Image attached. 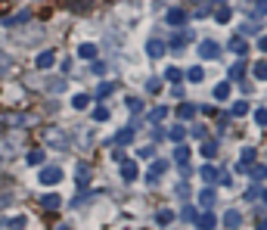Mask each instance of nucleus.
Masks as SVG:
<instances>
[{"label": "nucleus", "instance_id": "1", "mask_svg": "<svg viewBox=\"0 0 267 230\" xmlns=\"http://www.w3.org/2000/svg\"><path fill=\"white\" fill-rule=\"evenodd\" d=\"M59 180H62V168H59V165H47V168H41V183H44V187H56Z\"/></svg>", "mask_w": 267, "mask_h": 230}, {"label": "nucleus", "instance_id": "2", "mask_svg": "<svg viewBox=\"0 0 267 230\" xmlns=\"http://www.w3.org/2000/svg\"><path fill=\"white\" fill-rule=\"evenodd\" d=\"M165 53H168V44H165V41H159V38L146 41V56H153V59H161Z\"/></svg>", "mask_w": 267, "mask_h": 230}, {"label": "nucleus", "instance_id": "3", "mask_svg": "<svg viewBox=\"0 0 267 230\" xmlns=\"http://www.w3.org/2000/svg\"><path fill=\"white\" fill-rule=\"evenodd\" d=\"M199 56H202V59H217L220 47H217L214 41H202V44H199Z\"/></svg>", "mask_w": 267, "mask_h": 230}, {"label": "nucleus", "instance_id": "4", "mask_svg": "<svg viewBox=\"0 0 267 230\" xmlns=\"http://www.w3.org/2000/svg\"><path fill=\"white\" fill-rule=\"evenodd\" d=\"M227 47H230V53L246 56V53H249V41L242 38V34H236V38H230V44H227Z\"/></svg>", "mask_w": 267, "mask_h": 230}, {"label": "nucleus", "instance_id": "5", "mask_svg": "<svg viewBox=\"0 0 267 230\" xmlns=\"http://www.w3.org/2000/svg\"><path fill=\"white\" fill-rule=\"evenodd\" d=\"M165 168H168V162H165V159H156V162L149 165V174H146V180H149V183H156L161 174H165Z\"/></svg>", "mask_w": 267, "mask_h": 230}, {"label": "nucleus", "instance_id": "6", "mask_svg": "<svg viewBox=\"0 0 267 230\" xmlns=\"http://www.w3.org/2000/svg\"><path fill=\"white\" fill-rule=\"evenodd\" d=\"M121 177H124V180H137V177H140V168H137V162H131V159H127V162H121Z\"/></svg>", "mask_w": 267, "mask_h": 230}, {"label": "nucleus", "instance_id": "7", "mask_svg": "<svg viewBox=\"0 0 267 230\" xmlns=\"http://www.w3.org/2000/svg\"><path fill=\"white\" fill-rule=\"evenodd\" d=\"M193 221H196V227H199V230H214V227H217V218L208 215V212L199 215V218H193Z\"/></svg>", "mask_w": 267, "mask_h": 230}, {"label": "nucleus", "instance_id": "8", "mask_svg": "<svg viewBox=\"0 0 267 230\" xmlns=\"http://www.w3.org/2000/svg\"><path fill=\"white\" fill-rule=\"evenodd\" d=\"M47 143H50L53 149H68L65 134H59V131H50V134H47Z\"/></svg>", "mask_w": 267, "mask_h": 230}, {"label": "nucleus", "instance_id": "9", "mask_svg": "<svg viewBox=\"0 0 267 230\" xmlns=\"http://www.w3.org/2000/svg\"><path fill=\"white\" fill-rule=\"evenodd\" d=\"M97 53H100L97 44H81L78 47V59H97Z\"/></svg>", "mask_w": 267, "mask_h": 230}, {"label": "nucleus", "instance_id": "10", "mask_svg": "<svg viewBox=\"0 0 267 230\" xmlns=\"http://www.w3.org/2000/svg\"><path fill=\"white\" fill-rule=\"evenodd\" d=\"M56 62V53L53 50H44V53H38V59H34V65H38V68H50Z\"/></svg>", "mask_w": 267, "mask_h": 230}, {"label": "nucleus", "instance_id": "11", "mask_svg": "<svg viewBox=\"0 0 267 230\" xmlns=\"http://www.w3.org/2000/svg\"><path fill=\"white\" fill-rule=\"evenodd\" d=\"M25 215H16V218H9V221H6V218H3V227L6 230H25Z\"/></svg>", "mask_w": 267, "mask_h": 230}, {"label": "nucleus", "instance_id": "12", "mask_svg": "<svg viewBox=\"0 0 267 230\" xmlns=\"http://www.w3.org/2000/svg\"><path fill=\"white\" fill-rule=\"evenodd\" d=\"M168 137H171V140H177V143H183V140H187V128H183V124H171Z\"/></svg>", "mask_w": 267, "mask_h": 230}, {"label": "nucleus", "instance_id": "13", "mask_svg": "<svg viewBox=\"0 0 267 230\" xmlns=\"http://www.w3.org/2000/svg\"><path fill=\"white\" fill-rule=\"evenodd\" d=\"M41 202H44V209H50V212H56V209H59V205H62L59 193H47V196H44Z\"/></svg>", "mask_w": 267, "mask_h": 230}, {"label": "nucleus", "instance_id": "14", "mask_svg": "<svg viewBox=\"0 0 267 230\" xmlns=\"http://www.w3.org/2000/svg\"><path fill=\"white\" fill-rule=\"evenodd\" d=\"M239 224H242V215H239V212H227V215H224V227H227V230H236Z\"/></svg>", "mask_w": 267, "mask_h": 230}, {"label": "nucleus", "instance_id": "15", "mask_svg": "<svg viewBox=\"0 0 267 230\" xmlns=\"http://www.w3.org/2000/svg\"><path fill=\"white\" fill-rule=\"evenodd\" d=\"M199 205H202V209H212V205H214V190L212 187H205L199 193Z\"/></svg>", "mask_w": 267, "mask_h": 230}, {"label": "nucleus", "instance_id": "16", "mask_svg": "<svg viewBox=\"0 0 267 230\" xmlns=\"http://www.w3.org/2000/svg\"><path fill=\"white\" fill-rule=\"evenodd\" d=\"M174 162H177V165H187L190 162V146H177V149H174Z\"/></svg>", "mask_w": 267, "mask_h": 230}, {"label": "nucleus", "instance_id": "17", "mask_svg": "<svg viewBox=\"0 0 267 230\" xmlns=\"http://www.w3.org/2000/svg\"><path fill=\"white\" fill-rule=\"evenodd\" d=\"M171 221H174V212H171V209H159V215H156V224H159V227H168Z\"/></svg>", "mask_w": 267, "mask_h": 230}, {"label": "nucleus", "instance_id": "18", "mask_svg": "<svg viewBox=\"0 0 267 230\" xmlns=\"http://www.w3.org/2000/svg\"><path fill=\"white\" fill-rule=\"evenodd\" d=\"M165 81H171V84H180L183 81V72L177 65H168V72H165Z\"/></svg>", "mask_w": 267, "mask_h": 230}, {"label": "nucleus", "instance_id": "19", "mask_svg": "<svg viewBox=\"0 0 267 230\" xmlns=\"http://www.w3.org/2000/svg\"><path fill=\"white\" fill-rule=\"evenodd\" d=\"M264 196V183L258 180V183H252V187H249V193H246V199L249 202H255V199H261Z\"/></svg>", "mask_w": 267, "mask_h": 230}, {"label": "nucleus", "instance_id": "20", "mask_svg": "<svg viewBox=\"0 0 267 230\" xmlns=\"http://www.w3.org/2000/svg\"><path fill=\"white\" fill-rule=\"evenodd\" d=\"M199 174H202V180H205V183H212V180H217V174H220V171H217L214 165H202V171H199Z\"/></svg>", "mask_w": 267, "mask_h": 230}, {"label": "nucleus", "instance_id": "21", "mask_svg": "<svg viewBox=\"0 0 267 230\" xmlns=\"http://www.w3.org/2000/svg\"><path fill=\"white\" fill-rule=\"evenodd\" d=\"M72 106H75L78 112L87 109V106H90V94H75V97H72Z\"/></svg>", "mask_w": 267, "mask_h": 230}, {"label": "nucleus", "instance_id": "22", "mask_svg": "<svg viewBox=\"0 0 267 230\" xmlns=\"http://www.w3.org/2000/svg\"><path fill=\"white\" fill-rule=\"evenodd\" d=\"M165 19L171 22V25H183V22H187V13H183V9H171Z\"/></svg>", "mask_w": 267, "mask_h": 230}, {"label": "nucleus", "instance_id": "23", "mask_svg": "<svg viewBox=\"0 0 267 230\" xmlns=\"http://www.w3.org/2000/svg\"><path fill=\"white\" fill-rule=\"evenodd\" d=\"M28 19H31V13H16V16L3 19V25H6V28H13V25H19V22H28Z\"/></svg>", "mask_w": 267, "mask_h": 230}, {"label": "nucleus", "instance_id": "24", "mask_svg": "<svg viewBox=\"0 0 267 230\" xmlns=\"http://www.w3.org/2000/svg\"><path fill=\"white\" fill-rule=\"evenodd\" d=\"M202 78H205V72H202V65H193L190 72H187V81H193V84H199Z\"/></svg>", "mask_w": 267, "mask_h": 230}, {"label": "nucleus", "instance_id": "25", "mask_svg": "<svg viewBox=\"0 0 267 230\" xmlns=\"http://www.w3.org/2000/svg\"><path fill=\"white\" fill-rule=\"evenodd\" d=\"M177 115H180V118H193V115H196V106H193V103H180V106H177Z\"/></svg>", "mask_w": 267, "mask_h": 230}, {"label": "nucleus", "instance_id": "26", "mask_svg": "<svg viewBox=\"0 0 267 230\" xmlns=\"http://www.w3.org/2000/svg\"><path fill=\"white\" fill-rule=\"evenodd\" d=\"M131 140H134V128H124V131H118V137H115V143H118V146L131 143Z\"/></svg>", "mask_w": 267, "mask_h": 230}, {"label": "nucleus", "instance_id": "27", "mask_svg": "<svg viewBox=\"0 0 267 230\" xmlns=\"http://www.w3.org/2000/svg\"><path fill=\"white\" fill-rule=\"evenodd\" d=\"M242 78H246V65H233V68H230V84H233V81H242Z\"/></svg>", "mask_w": 267, "mask_h": 230}, {"label": "nucleus", "instance_id": "28", "mask_svg": "<svg viewBox=\"0 0 267 230\" xmlns=\"http://www.w3.org/2000/svg\"><path fill=\"white\" fill-rule=\"evenodd\" d=\"M252 75L258 78V81H264V78H267V62H264V59H258V62H255V68H252Z\"/></svg>", "mask_w": 267, "mask_h": 230}, {"label": "nucleus", "instance_id": "29", "mask_svg": "<svg viewBox=\"0 0 267 230\" xmlns=\"http://www.w3.org/2000/svg\"><path fill=\"white\" fill-rule=\"evenodd\" d=\"M227 97H230V81H220L214 87V100H227Z\"/></svg>", "mask_w": 267, "mask_h": 230}, {"label": "nucleus", "instance_id": "30", "mask_svg": "<svg viewBox=\"0 0 267 230\" xmlns=\"http://www.w3.org/2000/svg\"><path fill=\"white\" fill-rule=\"evenodd\" d=\"M214 156H217V143H214V140L202 143V159H214Z\"/></svg>", "mask_w": 267, "mask_h": 230}, {"label": "nucleus", "instance_id": "31", "mask_svg": "<svg viewBox=\"0 0 267 230\" xmlns=\"http://www.w3.org/2000/svg\"><path fill=\"white\" fill-rule=\"evenodd\" d=\"M127 112H143V100L140 97H127Z\"/></svg>", "mask_w": 267, "mask_h": 230}, {"label": "nucleus", "instance_id": "32", "mask_svg": "<svg viewBox=\"0 0 267 230\" xmlns=\"http://www.w3.org/2000/svg\"><path fill=\"white\" fill-rule=\"evenodd\" d=\"M161 84H165L161 78H149V81H146V90H149V94H161Z\"/></svg>", "mask_w": 267, "mask_h": 230}, {"label": "nucleus", "instance_id": "33", "mask_svg": "<svg viewBox=\"0 0 267 230\" xmlns=\"http://www.w3.org/2000/svg\"><path fill=\"white\" fill-rule=\"evenodd\" d=\"M112 90H115V84H109V81H106V84H100V87H97V100H106Z\"/></svg>", "mask_w": 267, "mask_h": 230}, {"label": "nucleus", "instance_id": "34", "mask_svg": "<svg viewBox=\"0 0 267 230\" xmlns=\"http://www.w3.org/2000/svg\"><path fill=\"white\" fill-rule=\"evenodd\" d=\"M44 162V149H31L28 153V165H41Z\"/></svg>", "mask_w": 267, "mask_h": 230}, {"label": "nucleus", "instance_id": "35", "mask_svg": "<svg viewBox=\"0 0 267 230\" xmlns=\"http://www.w3.org/2000/svg\"><path fill=\"white\" fill-rule=\"evenodd\" d=\"M230 16H233V13H230V9H227V6H220V9H217V13H214V19L220 22V25H227V22H230Z\"/></svg>", "mask_w": 267, "mask_h": 230}, {"label": "nucleus", "instance_id": "36", "mask_svg": "<svg viewBox=\"0 0 267 230\" xmlns=\"http://www.w3.org/2000/svg\"><path fill=\"white\" fill-rule=\"evenodd\" d=\"M230 112H233V115H246V112H249V103H246V100H236Z\"/></svg>", "mask_w": 267, "mask_h": 230}, {"label": "nucleus", "instance_id": "37", "mask_svg": "<svg viewBox=\"0 0 267 230\" xmlns=\"http://www.w3.org/2000/svg\"><path fill=\"white\" fill-rule=\"evenodd\" d=\"M94 121H109V109L106 106H97L94 109Z\"/></svg>", "mask_w": 267, "mask_h": 230}, {"label": "nucleus", "instance_id": "38", "mask_svg": "<svg viewBox=\"0 0 267 230\" xmlns=\"http://www.w3.org/2000/svg\"><path fill=\"white\" fill-rule=\"evenodd\" d=\"M239 162H255V146H246V149H242V156H239Z\"/></svg>", "mask_w": 267, "mask_h": 230}, {"label": "nucleus", "instance_id": "39", "mask_svg": "<svg viewBox=\"0 0 267 230\" xmlns=\"http://www.w3.org/2000/svg\"><path fill=\"white\" fill-rule=\"evenodd\" d=\"M165 115H168V109H165V106H156L153 112H149V118H153V121H161Z\"/></svg>", "mask_w": 267, "mask_h": 230}, {"label": "nucleus", "instance_id": "40", "mask_svg": "<svg viewBox=\"0 0 267 230\" xmlns=\"http://www.w3.org/2000/svg\"><path fill=\"white\" fill-rule=\"evenodd\" d=\"M255 121H258L261 128H264V121H267V109H264V106H258V109H255Z\"/></svg>", "mask_w": 267, "mask_h": 230}, {"label": "nucleus", "instance_id": "41", "mask_svg": "<svg viewBox=\"0 0 267 230\" xmlns=\"http://www.w3.org/2000/svg\"><path fill=\"white\" fill-rule=\"evenodd\" d=\"M6 72H9V56H6V53H0V78H3Z\"/></svg>", "mask_w": 267, "mask_h": 230}, {"label": "nucleus", "instance_id": "42", "mask_svg": "<svg viewBox=\"0 0 267 230\" xmlns=\"http://www.w3.org/2000/svg\"><path fill=\"white\" fill-rule=\"evenodd\" d=\"M87 177H90V171H87L84 165H78V183H81V180H87Z\"/></svg>", "mask_w": 267, "mask_h": 230}, {"label": "nucleus", "instance_id": "43", "mask_svg": "<svg viewBox=\"0 0 267 230\" xmlns=\"http://www.w3.org/2000/svg\"><path fill=\"white\" fill-rule=\"evenodd\" d=\"M94 72L97 75H106V62H94Z\"/></svg>", "mask_w": 267, "mask_h": 230}, {"label": "nucleus", "instance_id": "44", "mask_svg": "<svg viewBox=\"0 0 267 230\" xmlns=\"http://www.w3.org/2000/svg\"><path fill=\"white\" fill-rule=\"evenodd\" d=\"M180 218H183V221H193L196 212H193V209H183V215H180Z\"/></svg>", "mask_w": 267, "mask_h": 230}, {"label": "nucleus", "instance_id": "45", "mask_svg": "<svg viewBox=\"0 0 267 230\" xmlns=\"http://www.w3.org/2000/svg\"><path fill=\"white\" fill-rule=\"evenodd\" d=\"M56 230H68V224H59V227H56Z\"/></svg>", "mask_w": 267, "mask_h": 230}, {"label": "nucleus", "instance_id": "46", "mask_svg": "<svg viewBox=\"0 0 267 230\" xmlns=\"http://www.w3.org/2000/svg\"><path fill=\"white\" fill-rule=\"evenodd\" d=\"M0 134H3V121H0Z\"/></svg>", "mask_w": 267, "mask_h": 230}]
</instances>
